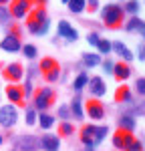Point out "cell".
<instances>
[{"mask_svg":"<svg viewBox=\"0 0 145 151\" xmlns=\"http://www.w3.org/2000/svg\"><path fill=\"white\" fill-rule=\"evenodd\" d=\"M48 28H50V20L45 6H36L34 10H30V14L26 16V30L34 36H45Z\"/></svg>","mask_w":145,"mask_h":151,"instance_id":"6da1fadb","label":"cell"},{"mask_svg":"<svg viewBox=\"0 0 145 151\" xmlns=\"http://www.w3.org/2000/svg\"><path fill=\"white\" fill-rule=\"evenodd\" d=\"M109 135V127L107 125H93V123H87L81 127L79 133V139L85 147H97L99 143H103L105 137Z\"/></svg>","mask_w":145,"mask_h":151,"instance_id":"7a4b0ae2","label":"cell"},{"mask_svg":"<svg viewBox=\"0 0 145 151\" xmlns=\"http://www.w3.org/2000/svg\"><path fill=\"white\" fill-rule=\"evenodd\" d=\"M101 18H103V24L107 28H113L117 30L123 26V18H125V12H123V6L121 4H115V2H109L101 8Z\"/></svg>","mask_w":145,"mask_h":151,"instance_id":"3957f363","label":"cell"},{"mask_svg":"<svg viewBox=\"0 0 145 151\" xmlns=\"http://www.w3.org/2000/svg\"><path fill=\"white\" fill-rule=\"evenodd\" d=\"M57 103V93L55 89L50 87H38L34 89V95H32V107H34L38 113H47L48 107Z\"/></svg>","mask_w":145,"mask_h":151,"instance_id":"277c9868","label":"cell"},{"mask_svg":"<svg viewBox=\"0 0 145 151\" xmlns=\"http://www.w3.org/2000/svg\"><path fill=\"white\" fill-rule=\"evenodd\" d=\"M38 70H40L42 79H45L47 83H55V81H59V77H60V65L52 57L42 58L40 65H38Z\"/></svg>","mask_w":145,"mask_h":151,"instance_id":"5b68a950","label":"cell"},{"mask_svg":"<svg viewBox=\"0 0 145 151\" xmlns=\"http://www.w3.org/2000/svg\"><path fill=\"white\" fill-rule=\"evenodd\" d=\"M32 0H10V16L12 18H26L32 10Z\"/></svg>","mask_w":145,"mask_h":151,"instance_id":"8992f818","label":"cell"},{"mask_svg":"<svg viewBox=\"0 0 145 151\" xmlns=\"http://www.w3.org/2000/svg\"><path fill=\"white\" fill-rule=\"evenodd\" d=\"M18 123V111H16V107L14 105H4V107H0V125L6 129L14 127Z\"/></svg>","mask_w":145,"mask_h":151,"instance_id":"52a82bcc","label":"cell"},{"mask_svg":"<svg viewBox=\"0 0 145 151\" xmlns=\"http://www.w3.org/2000/svg\"><path fill=\"white\" fill-rule=\"evenodd\" d=\"M85 115L89 117V119H93V121H99V119H103L105 117V105L101 103L99 99H89L87 103H85Z\"/></svg>","mask_w":145,"mask_h":151,"instance_id":"ba28073f","label":"cell"},{"mask_svg":"<svg viewBox=\"0 0 145 151\" xmlns=\"http://www.w3.org/2000/svg\"><path fill=\"white\" fill-rule=\"evenodd\" d=\"M6 99L10 101V105L26 107V103H24V93H22V85H18V83H8V87H6Z\"/></svg>","mask_w":145,"mask_h":151,"instance_id":"9c48e42d","label":"cell"},{"mask_svg":"<svg viewBox=\"0 0 145 151\" xmlns=\"http://www.w3.org/2000/svg\"><path fill=\"white\" fill-rule=\"evenodd\" d=\"M2 77H4L8 83H18L24 77L22 65H20V63H10V65H6L4 70H2Z\"/></svg>","mask_w":145,"mask_h":151,"instance_id":"30bf717a","label":"cell"},{"mask_svg":"<svg viewBox=\"0 0 145 151\" xmlns=\"http://www.w3.org/2000/svg\"><path fill=\"white\" fill-rule=\"evenodd\" d=\"M57 38H67L69 42H77L79 32H77V28H72V26H71V22H67V20H59V26H57Z\"/></svg>","mask_w":145,"mask_h":151,"instance_id":"8fae6325","label":"cell"},{"mask_svg":"<svg viewBox=\"0 0 145 151\" xmlns=\"http://www.w3.org/2000/svg\"><path fill=\"white\" fill-rule=\"evenodd\" d=\"M135 139V135H133L131 131H123V129H117L115 131V135H113V145H115V149L119 151H125L129 147V143Z\"/></svg>","mask_w":145,"mask_h":151,"instance_id":"7c38bea8","label":"cell"},{"mask_svg":"<svg viewBox=\"0 0 145 151\" xmlns=\"http://www.w3.org/2000/svg\"><path fill=\"white\" fill-rule=\"evenodd\" d=\"M87 87H89V93H91L93 99H99V97H103L107 93V85H105V81L101 77H91L89 83H87Z\"/></svg>","mask_w":145,"mask_h":151,"instance_id":"4fadbf2b","label":"cell"},{"mask_svg":"<svg viewBox=\"0 0 145 151\" xmlns=\"http://www.w3.org/2000/svg\"><path fill=\"white\" fill-rule=\"evenodd\" d=\"M0 48L6 50V52H18V50H22V42H20L18 36L6 35L2 40H0Z\"/></svg>","mask_w":145,"mask_h":151,"instance_id":"5bb4252c","label":"cell"},{"mask_svg":"<svg viewBox=\"0 0 145 151\" xmlns=\"http://www.w3.org/2000/svg\"><path fill=\"white\" fill-rule=\"evenodd\" d=\"M133 75V69L129 67V63H115V67H113V77L117 79L119 83H125L129 77Z\"/></svg>","mask_w":145,"mask_h":151,"instance_id":"9a60e30c","label":"cell"},{"mask_svg":"<svg viewBox=\"0 0 145 151\" xmlns=\"http://www.w3.org/2000/svg\"><path fill=\"white\" fill-rule=\"evenodd\" d=\"M38 147H42V151H59L60 147V139L59 135H42L38 139Z\"/></svg>","mask_w":145,"mask_h":151,"instance_id":"2e32d148","label":"cell"},{"mask_svg":"<svg viewBox=\"0 0 145 151\" xmlns=\"http://www.w3.org/2000/svg\"><path fill=\"white\" fill-rule=\"evenodd\" d=\"M111 50H113L115 55H119L123 63H129V60L133 58V52H131V50H129L127 47H125L121 40H115V42H111Z\"/></svg>","mask_w":145,"mask_h":151,"instance_id":"e0dca14e","label":"cell"},{"mask_svg":"<svg viewBox=\"0 0 145 151\" xmlns=\"http://www.w3.org/2000/svg\"><path fill=\"white\" fill-rule=\"evenodd\" d=\"M69 109H71V117H75V119H83V117H85L83 99L79 97V93L75 95V99L71 101V105H69Z\"/></svg>","mask_w":145,"mask_h":151,"instance_id":"ac0fdd59","label":"cell"},{"mask_svg":"<svg viewBox=\"0 0 145 151\" xmlns=\"http://www.w3.org/2000/svg\"><path fill=\"white\" fill-rule=\"evenodd\" d=\"M115 101L117 103H133V95H131V89L121 85L119 89L115 91Z\"/></svg>","mask_w":145,"mask_h":151,"instance_id":"d6986e66","label":"cell"},{"mask_svg":"<svg viewBox=\"0 0 145 151\" xmlns=\"http://www.w3.org/2000/svg\"><path fill=\"white\" fill-rule=\"evenodd\" d=\"M117 125H119V129H123V131H135V117L133 115H127V113H123V115L117 119Z\"/></svg>","mask_w":145,"mask_h":151,"instance_id":"ffe728a7","label":"cell"},{"mask_svg":"<svg viewBox=\"0 0 145 151\" xmlns=\"http://www.w3.org/2000/svg\"><path fill=\"white\" fill-rule=\"evenodd\" d=\"M87 83H89V75L87 73H79L75 77V81H72V91L75 93H81L85 87H87Z\"/></svg>","mask_w":145,"mask_h":151,"instance_id":"44dd1931","label":"cell"},{"mask_svg":"<svg viewBox=\"0 0 145 151\" xmlns=\"http://www.w3.org/2000/svg\"><path fill=\"white\" fill-rule=\"evenodd\" d=\"M83 65L89 67V69L101 65V55H97V52H83Z\"/></svg>","mask_w":145,"mask_h":151,"instance_id":"7402d4cb","label":"cell"},{"mask_svg":"<svg viewBox=\"0 0 145 151\" xmlns=\"http://www.w3.org/2000/svg\"><path fill=\"white\" fill-rule=\"evenodd\" d=\"M36 123L40 125V129H50L52 125H55V117L48 115V113H38V119H36Z\"/></svg>","mask_w":145,"mask_h":151,"instance_id":"603a6c76","label":"cell"},{"mask_svg":"<svg viewBox=\"0 0 145 151\" xmlns=\"http://www.w3.org/2000/svg\"><path fill=\"white\" fill-rule=\"evenodd\" d=\"M67 6H69V10L72 14H81V12L87 10V0H71Z\"/></svg>","mask_w":145,"mask_h":151,"instance_id":"cb8c5ba5","label":"cell"},{"mask_svg":"<svg viewBox=\"0 0 145 151\" xmlns=\"http://www.w3.org/2000/svg\"><path fill=\"white\" fill-rule=\"evenodd\" d=\"M59 135L60 137H71V135H75V125L69 123V121H62L59 125Z\"/></svg>","mask_w":145,"mask_h":151,"instance_id":"d4e9b609","label":"cell"},{"mask_svg":"<svg viewBox=\"0 0 145 151\" xmlns=\"http://www.w3.org/2000/svg\"><path fill=\"white\" fill-rule=\"evenodd\" d=\"M36 119H38V111H36L34 107H26V111H24V121H26V125H34Z\"/></svg>","mask_w":145,"mask_h":151,"instance_id":"484cf974","label":"cell"},{"mask_svg":"<svg viewBox=\"0 0 145 151\" xmlns=\"http://www.w3.org/2000/svg\"><path fill=\"white\" fill-rule=\"evenodd\" d=\"M139 0H127L125 4H123V12H129L133 16H137V12H139Z\"/></svg>","mask_w":145,"mask_h":151,"instance_id":"4316f807","label":"cell"},{"mask_svg":"<svg viewBox=\"0 0 145 151\" xmlns=\"http://www.w3.org/2000/svg\"><path fill=\"white\" fill-rule=\"evenodd\" d=\"M139 22H141V18H139V16H131V18L125 22V30H127V32H135V30H137V26H139Z\"/></svg>","mask_w":145,"mask_h":151,"instance_id":"83f0119b","label":"cell"},{"mask_svg":"<svg viewBox=\"0 0 145 151\" xmlns=\"http://www.w3.org/2000/svg\"><path fill=\"white\" fill-rule=\"evenodd\" d=\"M22 52H24V57H26V58H30V60H32V58H36V55H38V48H36L34 45H24Z\"/></svg>","mask_w":145,"mask_h":151,"instance_id":"f1b7e54d","label":"cell"},{"mask_svg":"<svg viewBox=\"0 0 145 151\" xmlns=\"http://www.w3.org/2000/svg\"><path fill=\"white\" fill-rule=\"evenodd\" d=\"M97 50H99V55H109L111 52V42L107 38H101L99 45H97Z\"/></svg>","mask_w":145,"mask_h":151,"instance_id":"f546056e","label":"cell"},{"mask_svg":"<svg viewBox=\"0 0 145 151\" xmlns=\"http://www.w3.org/2000/svg\"><path fill=\"white\" fill-rule=\"evenodd\" d=\"M22 93H24V99H32V95H34V87H32V81H30V79L22 85Z\"/></svg>","mask_w":145,"mask_h":151,"instance_id":"4dcf8cb0","label":"cell"},{"mask_svg":"<svg viewBox=\"0 0 145 151\" xmlns=\"http://www.w3.org/2000/svg\"><path fill=\"white\" fill-rule=\"evenodd\" d=\"M135 93L139 97H145V77H139L135 81Z\"/></svg>","mask_w":145,"mask_h":151,"instance_id":"1f68e13d","label":"cell"},{"mask_svg":"<svg viewBox=\"0 0 145 151\" xmlns=\"http://www.w3.org/2000/svg\"><path fill=\"white\" fill-rule=\"evenodd\" d=\"M10 10L6 8V6H0V24H8L10 22Z\"/></svg>","mask_w":145,"mask_h":151,"instance_id":"d6a6232c","label":"cell"},{"mask_svg":"<svg viewBox=\"0 0 145 151\" xmlns=\"http://www.w3.org/2000/svg\"><path fill=\"white\" fill-rule=\"evenodd\" d=\"M59 117L62 121H69V119H71V109H69L67 105H60L59 107Z\"/></svg>","mask_w":145,"mask_h":151,"instance_id":"836d02e7","label":"cell"},{"mask_svg":"<svg viewBox=\"0 0 145 151\" xmlns=\"http://www.w3.org/2000/svg\"><path fill=\"white\" fill-rule=\"evenodd\" d=\"M87 10L91 12H97V10H101V2L99 0H87Z\"/></svg>","mask_w":145,"mask_h":151,"instance_id":"e575fe53","label":"cell"},{"mask_svg":"<svg viewBox=\"0 0 145 151\" xmlns=\"http://www.w3.org/2000/svg\"><path fill=\"white\" fill-rule=\"evenodd\" d=\"M99 40H101L99 32H89V35H87V42H89L91 47H97V45H99Z\"/></svg>","mask_w":145,"mask_h":151,"instance_id":"d590c367","label":"cell"},{"mask_svg":"<svg viewBox=\"0 0 145 151\" xmlns=\"http://www.w3.org/2000/svg\"><path fill=\"white\" fill-rule=\"evenodd\" d=\"M125 151H143V143H141L139 139H133L131 143H129V147H127Z\"/></svg>","mask_w":145,"mask_h":151,"instance_id":"8d00e7d4","label":"cell"},{"mask_svg":"<svg viewBox=\"0 0 145 151\" xmlns=\"http://www.w3.org/2000/svg\"><path fill=\"white\" fill-rule=\"evenodd\" d=\"M113 67H115V63H111V60H103V70L107 73V75H113Z\"/></svg>","mask_w":145,"mask_h":151,"instance_id":"74e56055","label":"cell"},{"mask_svg":"<svg viewBox=\"0 0 145 151\" xmlns=\"http://www.w3.org/2000/svg\"><path fill=\"white\" fill-rule=\"evenodd\" d=\"M135 32H139V36L145 40V20H141V22H139V26H137V30H135Z\"/></svg>","mask_w":145,"mask_h":151,"instance_id":"f35d334b","label":"cell"},{"mask_svg":"<svg viewBox=\"0 0 145 151\" xmlns=\"http://www.w3.org/2000/svg\"><path fill=\"white\" fill-rule=\"evenodd\" d=\"M8 35H14V36H18V38H20V35H22V30H20V28H18L16 24H12V26H10V32H8Z\"/></svg>","mask_w":145,"mask_h":151,"instance_id":"ab89813d","label":"cell"},{"mask_svg":"<svg viewBox=\"0 0 145 151\" xmlns=\"http://www.w3.org/2000/svg\"><path fill=\"white\" fill-rule=\"evenodd\" d=\"M137 57H139V60H145V55H143V45H141V47H137Z\"/></svg>","mask_w":145,"mask_h":151,"instance_id":"60d3db41","label":"cell"},{"mask_svg":"<svg viewBox=\"0 0 145 151\" xmlns=\"http://www.w3.org/2000/svg\"><path fill=\"white\" fill-rule=\"evenodd\" d=\"M32 4H34V6H45L47 0H32Z\"/></svg>","mask_w":145,"mask_h":151,"instance_id":"b9f144b4","label":"cell"},{"mask_svg":"<svg viewBox=\"0 0 145 151\" xmlns=\"http://www.w3.org/2000/svg\"><path fill=\"white\" fill-rule=\"evenodd\" d=\"M6 4H10V0H0V6H6Z\"/></svg>","mask_w":145,"mask_h":151,"instance_id":"7bdbcfd3","label":"cell"},{"mask_svg":"<svg viewBox=\"0 0 145 151\" xmlns=\"http://www.w3.org/2000/svg\"><path fill=\"white\" fill-rule=\"evenodd\" d=\"M83 151H95V147H85Z\"/></svg>","mask_w":145,"mask_h":151,"instance_id":"ee69618b","label":"cell"},{"mask_svg":"<svg viewBox=\"0 0 145 151\" xmlns=\"http://www.w3.org/2000/svg\"><path fill=\"white\" fill-rule=\"evenodd\" d=\"M2 143H4V137H2V135H0V145H2Z\"/></svg>","mask_w":145,"mask_h":151,"instance_id":"f6af8a7d","label":"cell"},{"mask_svg":"<svg viewBox=\"0 0 145 151\" xmlns=\"http://www.w3.org/2000/svg\"><path fill=\"white\" fill-rule=\"evenodd\" d=\"M69 2H71V0H62V4H69Z\"/></svg>","mask_w":145,"mask_h":151,"instance_id":"bcb514c9","label":"cell"},{"mask_svg":"<svg viewBox=\"0 0 145 151\" xmlns=\"http://www.w3.org/2000/svg\"><path fill=\"white\" fill-rule=\"evenodd\" d=\"M143 55H145V45H143Z\"/></svg>","mask_w":145,"mask_h":151,"instance_id":"7dc6e473","label":"cell"},{"mask_svg":"<svg viewBox=\"0 0 145 151\" xmlns=\"http://www.w3.org/2000/svg\"><path fill=\"white\" fill-rule=\"evenodd\" d=\"M121 2H123V0H121Z\"/></svg>","mask_w":145,"mask_h":151,"instance_id":"c3c4849f","label":"cell"}]
</instances>
